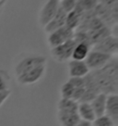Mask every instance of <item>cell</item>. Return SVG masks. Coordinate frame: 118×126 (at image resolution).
Returning a JSON list of instances; mask_svg holds the SVG:
<instances>
[{"mask_svg":"<svg viewBox=\"0 0 118 126\" xmlns=\"http://www.w3.org/2000/svg\"><path fill=\"white\" fill-rule=\"evenodd\" d=\"M76 41L74 39H71L69 41H67L66 43L60 45L58 47L52 48L50 53L53 59L56 60L57 62H66L69 61L72 57V53L75 48Z\"/></svg>","mask_w":118,"mask_h":126,"instance_id":"3","label":"cell"},{"mask_svg":"<svg viewBox=\"0 0 118 126\" xmlns=\"http://www.w3.org/2000/svg\"><path fill=\"white\" fill-rule=\"evenodd\" d=\"M59 7L66 14H68L76 8L77 0H61L59 1Z\"/></svg>","mask_w":118,"mask_h":126,"instance_id":"19","label":"cell"},{"mask_svg":"<svg viewBox=\"0 0 118 126\" xmlns=\"http://www.w3.org/2000/svg\"><path fill=\"white\" fill-rule=\"evenodd\" d=\"M92 126H116L113 122V120L109 118L106 115H103L101 117H97L93 122H91Z\"/></svg>","mask_w":118,"mask_h":126,"instance_id":"20","label":"cell"},{"mask_svg":"<svg viewBox=\"0 0 118 126\" xmlns=\"http://www.w3.org/2000/svg\"><path fill=\"white\" fill-rule=\"evenodd\" d=\"M46 61L47 59L43 56H32L24 58L16 65L15 74L18 76L38 67L40 65H46Z\"/></svg>","mask_w":118,"mask_h":126,"instance_id":"6","label":"cell"},{"mask_svg":"<svg viewBox=\"0 0 118 126\" xmlns=\"http://www.w3.org/2000/svg\"><path fill=\"white\" fill-rule=\"evenodd\" d=\"M59 9L58 0H49L45 2L39 13L38 21L42 27H45L51 21Z\"/></svg>","mask_w":118,"mask_h":126,"instance_id":"7","label":"cell"},{"mask_svg":"<svg viewBox=\"0 0 118 126\" xmlns=\"http://www.w3.org/2000/svg\"><path fill=\"white\" fill-rule=\"evenodd\" d=\"M105 115L113 120L114 124L117 126L118 123V95L117 94H108L106 98Z\"/></svg>","mask_w":118,"mask_h":126,"instance_id":"11","label":"cell"},{"mask_svg":"<svg viewBox=\"0 0 118 126\" xmlns=\"http://www.w3.org/2000/svg\"><path fill=\"white\" fill-rule=\"evenodd\" d=\"M106 98H107L106 94L101 93V94H97V95L95 96V98L91 102V108H92L93 111H94L96 118L105 115Z\"/></svg>","mask_w":118,"mask_h":126,"instance_id":"15","label":"cell"},{"mask_svg":"<svg viewBox=\"0 0 118 126\" xmlns=\"http://www.w3.org/2000/svg\"><path fill=\"white\" fill-rule=\"evenodd\" d=\"M99 1L95 0H79L77 1V8H79L82 12H90L94 10L98 6Z\"/></svg>","mask_w":118,"mask_h":126,"instance_id":"17","label":"cell"},{"mask_svg":"<svg viewBox=\"0 0 118 126\" xmlns=\"http://www.w3.org/2000/svg\"><path fill=\"white\" fill-rule=\"evenodd\" d=\"M91 51V46L85 43H79L76 45L75 48L72 53L71 59L73 60H79V61H84L86 59L88 54Z\"/></svg>","mask_w":118,"mask_h":126,"instance_id":"16","label":"cell"},{"mask_svg":"<svg viewBox=\"0 0 118 126\" xmlns=\"http://www.w3.org/2000/svg\"><path fill=\"white\" fill-rule=\"evenodd\" d=\"M100 93L117 94L118 92V60L113 57L104 67L99 71H91Z\"/></svg>","mask_w":118,"mask_h":126,"instance_id":"1","label":"cell"},{"mask_svg":"<svg viewBox=\"0 0 118 126\" xmlns=\"http://www.w3.org/2000/svg\"><path fill=\"white\" fill-rule=\"evenodd\" d=\"M74 91H75V87L73 86L68 81L66 82V83L61 86V89H60L61 98L72 99L73 94H74Z\"/></svg>","mask_w":118,"mask_h":126,"instance_id":"18","label":"cell"},{"mask_svg":"<svg viewBox=\"0 0 118 126\" xmlns=\"http://www.w3.org/2000/svg\"><path fill=\"white\" fill-rule=\"evenodd\" d=\"M5 4H6V1H4V0H0V13H1V11H2L3 8L5 7Z\"/></svg>","mask_w":118,"mask_h":126,"instance_id":"24","label":"cell"},{"mask_svg":"<svg viewBox=\"0 0 118 126\" xmlns=\"http://www.w3.org/2000/svg\"><path fill=\"white\" fill-rule=\"evenodd\" d=\"M11 94V92L9 89L4 91H0V108L2 107V105L6 102V100L9 97V95Z\"/></svg>","mask_w":118,"mask_h":126,"instance_id":"22","label":"cell"},{"mask_svg":"<svg viewBox=\"0 0 118 126\" xmlns=\"http://www.w3.org/2000/svg\"><path fill=\"white\" fill-rule=\"evenodd\" d=\"M66 18H67V14L59 7L58 11H57V13L54 17V19L45 27L43 28L44 32L47 34H49V33H51L53 32H55L56 30L60 29V28L66 26Z\"/></svg>","mask_w":118,"mask_h":126,"instance_id":"12","label":"cell"},{"mask_svg":"<svg viewBox=\"0 0 118 126\" xmlns=\"http://www.w3.org/2000/svg\"><path fill=\"white\" fill-rule=\"evenodd\" d=\"M46 65H40L38 67L32 69L25 73L16 76L17 82L20 85H31L39 82L43 77L45 72Z\"/></svg>","mask_w":118,"mask_h":126,"instance_id":"8","label":"cell"},{"mask_svg":"<svg viewBox=\"0 0 118 126\" xmlns=\"http://www.w3.org/2000/svg\"><path fill=\"white\" fill-rule=\"evenodd\" d=\"M78 114L80 121H85L88 122H92L96 119L95 113L91 106V103L80 102L78 105Z\"/></svg>","mask_w":118,"mask_h":126,"instance_id":"14","label":"cell"},{"mask_svg":"<svg viewBox=\"0 0 118 126\" xmlns=\"http://www.w3.org/2000/svg\"><path fill=\"white\" fill-rule=\"evenodd\" d=\"M67 68L70 78H84L91 72L85 61L70 59L67 63Z\"/></svg>","mask_w":118,"mask_h":126,"instance_id":"10","label":"cell"},{"mask_svg":"<svg viewBox=\"0 0 118 126\" xmlns=\"http://www.w3.org/2000/svg\"><path fill=\"white\" fill-rule=\"evenodd\" d=\"M92 50L102 52L111 57H116L118 51V38L113 35L107 36L99 43L95 44L92 47Z\"/></svg>","mask_w":118,"mask_h":126,"instance_id":"9","label":"cell"},{"mask_svg":"<svg viewBox=\"0 0 118 126\" xmlns=\"http://www.w3.org/2000/svg\"><path fill=\"white\" fill-rule=\"evenodd\" d=\"M79 103L72 99L61 98L57 104V120L61 126H77L80 122L78 114Z\"/></svg>","mask_w":118,"mask_h":126,"instance_id":"2","label":"cell"},{"mask_svg":"<svg viewBox=\"0 0 118 126\" xmlns=\"http://www.w3.org/2000/svg\"><path fill=\"white\" fill-rule=\"evenodd\" d=\"M83 14H84V12H82L79 8L76 7V8L73 11L67 14L66 26L71 30H73V31L77 30L82 21Z\"/></svg>","mask_w":118,"mask_h":126,"instance_id":"13","label":"cell"},{"mask_svg":"<svg viewBox=\"0 0 118 126\" xmlns=\"http://www.w3.org/2000/svg\"><path fill=\"white\" fill-rule=\"evenodd\" d=\"M112 58L113 57H111L110 55L91 49V51L88 54L86 59L84 61L89 68L90 71H94L102 69L110 61Z\"/></svg>","mask_w":118,"mask_h":126,"instance_id":"4","label":"cell"},{"mask_svg":"<svg viewBox=\"0 0 118 126\" xmlns=\"http://www.w3.org/2000/svg\"><path fill=\"white\" fill-rule=\"evenodd\" d=\"M74 33L75 31L71 30L67 26L60 28L56 31L53 32L51 33L48 34L47 37V43L50 48H54L62 45V44L66 43L67 41L73 39L74 37Z\"/></svg>","mask_w":118,"mask_h":126,"instance_id":"5","label":"cell"},{"mask_svg":"<svg viewBox=\"0 0 118 126\" xmlns=\"http://www.w3.org/2000/svg\"><path fill=\"white\" fill-rule=\"evenodd\" d=\"M8 76L4 71H0V91L8 90Z\"/></svg>","mask_w":118,"mask_h":126,"instance_id":"21","label":"cell"},{"mask_svg":"<svg viewBox=\"0 0 118 126\" xmlns=\"http://www.w3.org/2000/svg\"><path fill=\"white\" fill-rule=\"evenodd\" d=\"M77 126H92V125H91V122H85V121H80L77 124Z\"/></svg>","mask_w":118,"mask_h":126,"instance_id":"23","label":"cell"}]
</instances>
